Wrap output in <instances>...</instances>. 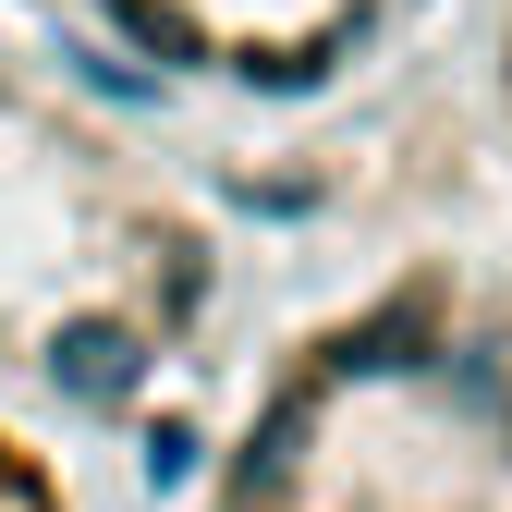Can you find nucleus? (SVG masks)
Instances as JSON below:
<instances>
[{"label": "nucleus", "mask_w": 512, "mask_h": 512, "mask_svg": "<svg viewBox=\"0 0 512 512\" xmlns=\"http://www.w3.org/2000/svg\"><path fill=\"white\" fill-rule=\"evenodd\" d=\"M61 25H86L98 49H122L135 74L208 86V98H330L354 86L378 49H403L439 0H49Z\"/></svg>", "instance_id": "7ed1b4c3"}, {"label": "nucleus", "mask_w": 512, "mask_h": 512, "mask_svg": "<svg viewBox=\"0 0 512 512\" xmlns=\"http://www.w3.org/2000/svg\"><path fill=\"white\" fill-rule=\"evenodd\" d=\"M208 512H512V256L427 244L269 342Z\"/></svg>", "instance_id": "f257e3e1"}, {"label": "nucleus", "mask_w": 512, "mask_h": 512, "mask_svg": "<svg viewBox=\"0 0 512 512\" xmlns=\"http://www.w3.org/2000/svg\"><path fill=\"white\" fill-rule=\"evenodd\" d=\"M0 512H74V488H61V464L37 452V439L0 415Z\"/></svg>", "instance_id": "20e7f679"}, {"label": "nucleus", "mask_w": 512, "mask_h": 512, "mask_svg": "<svg viewBox=\"0 0 512 512\" xmlns=\"http://www.w3.org/2000/svg\"><path fill=\"white\" fill-rule=\"evenodd\" d=\"M488 98H500V135H512V0L488 13Z\"/></svg>", "instance_id": "39448f33"}, {"label": "nucleus", "mask_w": 512, "mask_h": 512, "mask_svg": "<svg viewBox=\"0 0 512 512\" xmlns=\"http://www.w3.org/2000/svg\"><path fill=\"white\" fill-rule=\"evenodd\" d=\"M220 317V220L61 74L0 61V391L122 415Z\"/></svg>", "instance_id": "f03ea898"}]
</instances>
